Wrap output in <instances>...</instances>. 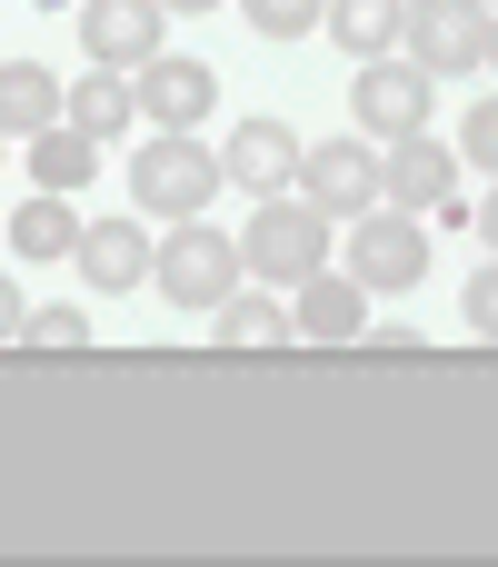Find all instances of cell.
Returning <instances> with one entry per match:
<instances>
[{"label": "cell", "mask_w": 498, "mask_h": 567, "mask_svg": "<svg viewBox=\"0 0 498 567\" xmlns=\"http://www.w3.org/2000/svg\"><path fill=\"white\" fill-rule=\"evenodd\" d=\"M399 40L409 60L439 80V70H479L489 60V0H409L399 10Z\"/></svg>", "instance_id": "5b68a950"}, {"label": "cell", "mask_w": 498, "mask_h": 567, "mask_svg": "<svg viewBox=\"0 0 498 567\" xmlns=\"http://www.w3.org/2000/svg\"><path fill=\"white\" fill-rule=\"evenodd\" d=\"M0 150H10V130H0Z\"/></svg>", "instance_id": "83f0119b"}, {"label": "cell", "mask_w": 498, "mask_h": 567, "mask_svg": "<svg viewBox=\"0 0 498 567\" xmlns=\"http://www.w3.org/2000/svg\"><path fill=\"white\" fill-rule=\"evenodd\" d=\"M60 120H70V90H60L40 60H10V70H0V130H10V140H40V130H60Z\"/></svg>", "instance_id": "5bb4252c"}, {"label": "cell", "mask_w": 498, "mask_h": 567, "mask_svg": "<svg viewBox=\"0 0 498 567\" xmlns=\"http://www.w3.org/2000/svg\"><path fill=\"white\" fill-rule=\"evenodd\" d=\"M10 249H20V259H80V219H70V199H60V189L20 199V219H10Z\"/></svg>", "instance_id": "2e32d148"}, {"label": "cell", "mask_w": 498, "mask_h": 567, "mask_svg": "<svg viewBox=\"0 0 498 567\" xmlns=\"http://www.w3.org/2000/svg\"><path fill=\"white\" fill-rule=\"evenodd\" d=\"M220 179H240L250 199H280V189L299 179V130H289V120H240L230 150H220Z\"/></svg>", "instance_id": "9c48e42d"}, {"label": "cell", "mask_w": 498, "mask_h": 567, "mask_svg": "<svg viewBox=\"0 0 498 567\" xmlns=\"http://www.w3.org/2000/svg\"><path fill=\"white\" fill-rule=\"evenodd\" d=\"M90 169H100V140H90V130H70V120H60V130H40V140H30V179H40V189H60V199H70Z\"/></svg>", "instance_id": "e0dca14e"}, {"label": "cell", "mask_w": 498, "mask_h": 567, "mask_svg": "<svg viewBox=\"0 0 498 567\" xmlns=\"http://www.w3.org/2000/svg\"><path fill=\"white\" fill-rule=\"evenodd\" d=\"M240 259H250L260 279H289V289H299V279L329 259V209H309V199H260Z\"/></svg>", "instance_id": "7a4b0ae2"}, {"label": "cell", "mask_w": 498, "mask_h": 567, "mask_svg": "<svg viewBox=\"0 0 498 567\" xmlns=\"http://www.w3.org/2000/svg\"><path fill=\"white\" fill-rule=\"evenodd\" d=\"M20 319H30V309H20V299H10V279H0V339H10Z\"/></svg>", "instance_id": "cb8c5ba5"}, {"label": "cell", "mask_w": 498, "mask_h": 567, "mask_svg": "<svg viewBox=\"0 0 498 567\" xmlns=\"http://www.w3.org/2000/svg\"><path fill=\"white\" fill-rule=\"evenodd\" d=\"M160 10H220V0H160Z\"/></svg>", "instance_id": "484cf974"}, {"label": "cell", "mask_w": 498, "mask_h": 567, "mask_svg": "<svg viewBox=\"0 0 498 567\" xmlns=\"http://www.w3.org/2000/svg\"><path fill=\"white\" fill-rule=\"evenodd\" d=\"M399 10H409V0H329L319 20H329V40H339L349 60H379V50L399 40Z\"/></svg>", "instance_id": "ac0fdd59"}, {"label": "cell", "mask_w": 498, "mask_h": 567, "mask_svg": "<svg viewBox=\"0 0 498 567\" xmlns=\"http://www.w3.org/2000/svg\"><path fill=\"white\" fill-rule=\"evenodd\" d=\"M299 339H319V349H339V339H369V289L339 269H309L299 279Z\"/></svg>", "instance_id": "7c38bea8"}, {"label": "cell", "mask_w": 498, "mask_h": 567, "mask_svg": "<svg viewBox=\"0 0 498 567\" xmlns=\"http://www.w3.org/2000/svg\"><path fill=\"white\" fill-rule=\"evenodd\" d=\"M130 100H140V120H160V130H190L210 100H220V80H210V60H140V80H130Z\"/></svg>", "instance_id": "8fae6325"}, {"label": "cell", "mask_w": 498, "mask_h": 567, "mask_svg": "<svg viewBox=\"0 0 498 567\" xmlns=\"http://www.w3.org/2000/svg\"><path fill=\"white\" fill-rule=\"evenodd\" d=\"M319 10L329 0H250V30L260 40H299V30H319Z\"/></svg>", "instance_id": "44dd1931"}, {"label": "cell", "mask_w": 498, "mask_h": 567, "mask_svg": "<svg viewBox=\"0 0 498 567\" xmlns=\"http://www.w3.org/2000/svg\"><path fill=\"white\" fill-rule=\"evenodd\" d=\"M379 199L389 209H449L459 199V150H439L429 130H409V140H389V159H379Z\"/></svg>", "instance_id": "52a82bcc"}, {"label": "cell", "mask_w": 498, "mask_h": 567, "mask_svg": "<svg viewBox=\"0 0 498 567\" xmlns=\"http://www.w3.org/2000/svg\"><path fill=\"white\" fill-rule=\"evenodd\" d=\"M20 339H30V349H90V309L50 299V309H30V319H20Z\"/></svg>", "instance_id": "ffe728a7"}, {"label": "cell", "mask_w": 498, "mask_h": 567, "mask_svg": "<svg viewBox=\"0 0 498 567\" xmlns=\"http://www.w3.org/2000/svg\"><path fill=\"white\" fill-rule=\"evenodd\" d=\"M349 100H359V120H369L379 140L429 130V70H419V60H389V50L359 60V90H349Z\"/></svg>", "instance_id": "ba28073f"}, {"label": "cell", "mask_w": 498, "mask_h": 567, "mask_svg": "<svg viewBox=\"0 0 498 567\" xmlns=\"http://www.w3.org/2000/svg\"><path fill=\"white\" fill-rule=\"evenodd\" d=\"M40 10H60V0H40Z\"/></svg>", "instance_id": "f1b7e54d"}, {"label": "cell", "mask_w": 498, "mask_h": 567, "mask_svg": "<svg viewBox=\"0 0 498 567\" xmlns=\"http://www.w3.org/2000/svg\"><path fill=\"white\" fill-rule=\"evenodd\" d=\"M150 279L170 289V309H220V299L240 289V239H220L210 219H180L170 249L150 259Z\"/></svg>", "instance_id": "3957f363"}, {"label": "cell", "mask_w": 498, "mask_h": 567, "mask_svg": "<svg viewBox=\"0 0 498 567\" xmlns=\"http://www.w3.org/2000/svg\"><path fill=\"white\" fill-rule=\"evenodd\" d=\"M479 239H489V249H498V189H489V209H479Z\"/></svg>", "instance_id": "d4e9b609"}, {"label": "cell", "mask_w": 498, "mask_h": 567, "mask_svg": "<svg viewBox=\"0 0 498 567\" xmlns=\"http://www.w3.org/2000/svg\"><path fill=\"white\" fill-rule=\"evenodd\" d=\"M489 70H498V10H489Z\"/></svg>", "instance_id": "4316f807"}, {"label": "cell", "mask_w": 498, "mask_h": 567, "mask_svg": "<svg viewBox=\"0 0 498 567\" xmlns=\"http://www.w3.org/2000/svg\"><path fill=\"white\" fill-rule=\"evenodd\" d=\"M150 259H160V249H150L140 219H90V229H80V269H90V289H140Z\"/></svg>", "instance_id": "4fadbf2b"}, {"label": "cell", "mask_w": 498, "mask_h": 567, "mask_svg": "<svg viewBox=\"0 0 498 567\" xmlns=\"http://www.w3.org/2000/svg\"><path fill=\"white\" fill-rule=\"evenodd\" d=\"M280 339H299V319H280L270 299H220V349H280Z\"/></svg>", "instance_id": "d6986e66"}, {"label": "cell", "mask_w": 498, "mask_h": 567, "mask_svg": "<svg viewBox=\"0 0 498 567\" xmlns=\"http://www.w3.org/2000/svg\"><path fill=\"white\" fill-rule=\"evenodd\" d=\"M299 199L329 209V219L379 209V150H369V140H319V150H299Z\"/></svg>", "instance_id": "8992f818"}, {"label": "cell", "mask_w": 498, "mask_h": 567, "mask_svg": "<svg viewBox=\"0 0 498 567\" xmlns=\"http://www.w3.org/2000/svg\"><path fill=\"white\" fill-rule=\"evenodd\" d=\"M469 329L498 339V259H479V279H469Z\"/></svg>", "instance_id": "603a6c76"}, {"label": "cell", "mask_w": 498, "mask_h": 567, "mask_svg": "<svg viewBox=\"0 0 498 567\" xmlns=\"http://www.w3.org/2000/svg\"><path fill=\"white\" fill-rule=\"evenodd\" d=\"M130 120H140V100H130V80L90 60V70H80V90H70V130H90V140H120Z\"/></svg>", "instance_id": "9a60e30c"}, {"label": "cell", "mask_w": 498, "mask_h": 567, "mask_svg": "<svg viewBox=\"0 0 498 567\" xmlns=\"http://www.w3.org/2000/svg\"><path fill=\"white\" fill-rule=\"evenodd\" d=\"M459 159H479V169H498V90L469 110V130H459Z\"/></svg>", "instance_id": "7402d4cb"}, {"label": "cell", "mask_w": 498, "mask_h": 567, "mask_svg": "<svg viewBox=\"0 0 498 567\" xmlns=\"http://www.w3.org/2000/svg\"><path fill=\"white\" fill-rule=\"evenodd\" d=\"M210 189H220V159H210L190 130H150V140H140V159H130V199H140L150 219H200Z\"/></svg>", "instance_id": "6da1fadb"}, {"label": "cell", "mask_w": 498, "mask_h": 567, "mask_svg": "<svg viewBox=\"0 0 498 567\" xmlns=\"http://www.w3.org/2000/svg\"><path fill=\"white\" fill-rule=\"evenodd\" d=\"M80 50H90L100 70L160 60V0H90V10H80Z\"/></svg>", "instance_id": "30bf717a"}, {"label": "cell", "mask_w": 498, "mask_h": 567, "mask_svg": "<svg viewBox=\"0 0 498 567\" xmlns=\"http://www.w3.org/2000/svg\"><path fill=\"white\" fill-rule=\"evenodd\" d=\"M349 279L359 289H419L429 279V239H419V219L409 209H359L349 219Z\"/></svg>", "instance_id": "277c9868"}, {"label": "cell", "mask_w": 498, "mask_h": 567, "mask_svg": "<svg viewBox=\"0 0 498 567\" xmlns=\"http://www.w3.org/2000/svg\"><path fill=\"white\" fill-rule=\"evenodd\" d=\"M489 10H498V0H489Z\"/></svg>", "instance_id": "f546056e"}]
</instances>
